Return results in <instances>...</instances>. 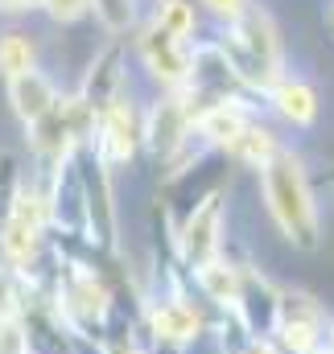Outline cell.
Returning <instances> with one entry per match:
<instances>
[{
    "label": "cell",
    "instance_id": "5bb4252c",
    "mask_svg": "<svg viewBox=\"0 0 334 354\" xmlns=\"http://www.w3.org/2000/svg\"><path fill=\"white\" fill-rule=\"evenodd\" d=\"M190 280L198 284V292H202L215 309H223V313L236 322V309H240V268L231 264L227 256H219V260L202 264L198 272H190Z\"/></svg>",
    "mask_w": 334,
    "mask_h": 354
},
{
    "label": "cell",
    "instance_id": "9c48e42d",
    "mask_svg": "<svg viewBox=\"0 0 334 354\" xmlns=\"http://www.w3.org/2000/svg\"><path fill=\"white\" fill-rule=\"evenodd\" d=\"M120 91H128V75H124V37H107V46L91 58V71L83 75V83L75 87V95L83 99L87 107H91V115L99 120L103 107H107Z\"/></svg>",
    "mask_w": 334,
    "mask_h": 354
},
{
    "label": "cell",
    "instance_id": "4fadbf2b",
    "mask_svg": "<svg viewBox=\"0 0 334 354\" xmlns=\"http://www.w3.org/2000/svg\"><path fill=\"white\" fill-rule=\"evenodd\" d=\"M42 248H46V231L0 214V264L8 268V272H29V268H37Z\"/></svg>",
    "mask_w": 334,
    "mask_h": 354
},
{
    "label": "cell",
    "instance_id": "2e32d148",
    "mask_svg": "<svg viewBox=\"0 0 334 354\" xmlns=\"http://www.w3.org/2000/svg\"><path fill=\"white\" fill-rule=\"evenodd\" d=\"M276 149H281V140H276V132L268 128V124H260V120H252L248 128L236 136V145L223 153V157H231L236 165H244V169H264L272 157H276Z\"/></svg>",
    "mask_w": 334,
    "mask_h": 354
},
{
    "label": "cell",
    "instance_id": "6da1fadb",
    "mask_svg": "<svg viewBox=\"0 0 334 354\" xmlns=\"http://www.w3.org/2000/svg\"><path fill=\"white\" fill-rule=\"evenodd\" d=\"M260 198L289 248H297V252L322 248V210H318V194H314V181H310L301 153H293L285 145L276 149V157L260 169Z\"/></svg>",
    "mask_w": 334,
    "mask_h": 354
},
{
    "label": "cell",
    "instance_id": "52a82bcc",
    "mask_svg": "<svg viewBox=\"0 0 334 354\" xmlns=\"http://www.w3.org/2000/svg\"><path fill=\"white\" fill-rule=\"evenodd\" d=\"M252 120H260L252 95L236 91V95H223V99L198 107V115H194V136H198L211 153H227V149L236 145V136L248 128Z\"/></svg>",
    "mask_w": 334,
    "mask_h": 354
},
{
    "label": "cell",
    "instance_id": "d6986e66",
    "mask_svg": "<svg viewBox=\"0 0 334 354\" xmlns=\"http://www.w3.org/2000/svg\"><path fill=\"white\" fill-rule=\"evenodd\" d=\"M33 351V330H29V317L17 313V317H0V354H29Z\"/></svg>",
    "mask_w": 334,
    "mask_h": 354
},
{
    "label": "cell",
    "instance_id": "ac0fdd59",
    "mask_svg": "<svg viewBox=\"0 0 334 354\" xmlns=\"http://www.w3.org/2000/svg\"><path fill=\"white\" fill-rule=\"evenodd\" d=\"M91 12L107 37H124L137 29V0H91Z\"/></svg>",
    "mask_w": 334,
    "mask_h": 354
},
{
    "label": "cell",
    "instance_id": "e0dca14e",
    "mask_svg": "<svg viewBox=\"0 0 334 354\" xmlns=\"http://www.w3.org/2000/svg\"><path fill=\"white\" fill-rule=\"evenodd\" d=\"M149 25H157L161 33L190 46V41H198V4L194 0H157Z\"/></svg>",
    "mask_w": 334,
    "mask_h": 354
},
{
    "label": "cell",
    "instance_id": "5b68a950",
    "mask_svg": "<svg viewBox=\"0 0 334 354\" xmlns=\"http://www.w3.org/2000/svg\"><path fill=\"white\" fill-rule=\"evenodd\" d=\"M272 342L281 354H318L326 338V309L297 288H281L276 297V322H272Z\"/></svg>",
    "mask_w": 334,
    "mask_h": 354
},
{
    "label": "cell",
    "instance_id": "ba28073f",
    "mask_svg": "<svg viewBox=\"0 0 334 354\" xmlns=\"http://www.w3.org/2000/svg\"><path fill=\"white\" fill-rule=\"evenodd\" d=\"M137 54H141L149 79L161 91L186 87V79H190V46H186V41L161 33L157 25H145V29L137 33Z\"/></svg>",
    "mask_w": 334,
    "mask_h": 354
},
{
    "label": "cell",
    "instance_id": "3957f363",
    "mask_svg": "<svg viewBox=\"0 0 334 354\" xmlns=\"http://www.w3.org/2000/svg\"><path fill=\"white\" fill-rule=\"evenodd\" d=\"M198 103L186 87L161 91L145 111H141V149H149L157 161H169L194 132Z\"/></svg>",
    "mask_w": 334,
    "mask_h": 354
},
{
    "label": "cell",
    "instance_id": "7c38bea8",
    "mask_svg": "<svg viewBox=\"0 0 334 354\" xmlns=\"http://www.w3.org/2000/svg\"><path fill=\"white\" fill-rule=\"evenodd\" d=\"M264 99H268V107H272L289 128H314V124H318V111H322L318 87H314L310 79H301V75H285Z\"/></svg>",
    "mask_w": 334,
    "mask_h": 354
},
{
    "label": "cell",
    "instance_id": "484cf974",
    "mask_svg": "<svg viewBox=\"0 0 334 354\" xmlns=\"http://www.w3.org/2000/svg\"><path fill=\"white\" fill-rule=\"evenodd\" d=\"M331 29H334V0H331Z\"/></svg>",
    "mask_w": 334,
    "mask_h": 354
},
{
    "label": "cell",
    "instance_id": "7a4b0ae2",
    "mask_svg": "<svg viewBox=\"0 0 334 354\" xmlns=\"http://www.w3.org/2000/svg\"><path fill=\"white\" fill-rule=\"evenodd\" d=\"M215 46L223 50L231 75L244 95H268L289 71H285V41L281 29L272 21L268 8L252 4L248 12L231 25H223V33L215 37Z\"/></svg>",
    "mask_w": 334,
    "mask_h": 354
},
{
    "label": "cell",
    "instance_id": "ffe728a7",
    "mask_svg": "<svg viewBox=\"0 0 334 354\" xmlns=\"http://www.w3.org/2000/svg\"><path fill=\"white\" fill-rule=\"evenodd\" d=\"M37 12H46L54 25H79L91 17V0H37Z\"/></svg>",
    "mask_w": 334,
    "mask_h": 354
},
{
    "label": "cell",
    "instance_id": "30bf717a",
    "mask_svg": "<svg viewBox=\"0 0 334 354\" xmlns=\"http://www.w3.org/2000/svg\"><path fill=\"white\" fill-rule=\"evenodd\" d=\"M145 326L161 351H182L198 342L202 334V313L190 305V297H161L145 309Z\"/></svg>",
    "mask_w": 334,
    "mask_h": 354
},
{
    "label": "cell",
    "instance_id": "9a60e30c",
    "mask_svg": "<svg viewBox=\"0 0 334 354\" xmlns=\"http://www.w3.org/2000/svg\"><path fill=\"white\" fill-rule=\"evenodd\" d=\"M42 66V46L29 29L21 25H8L0 29V79H17V75H29Z\"/></svg>",
    "mask_w": 334,
    "mask_h": 354
},
{
    "label": "cell",
    "instance_id": "44dd1931",
    "mask_svg": "<svg viewBox=\"0 0 334 354\" xmlns=\"http://www.w3.org/2000/svg\"><path fill=\"white\" fill-rule=\"evenodd\" d=\"M17 313H25V301H21L17 276L0 264V317H17Z\"/></svg>",
    "mask_w": 334,
    "mask_h": 354
},
{
    "label": "cell",
    "instance_id": "8fae6325",
    "mask_svg": "<svg viewBox=\"0 0 334 354\" xmlns=\"http://www.w3.org/2000/svg\"><path fill=\"white\" fill-rule=\"evenodd\" d=\"M58 99H62L58 79H54V75H46L42 66H37V71H29V75L8 79V107H12V115H17L25 128H29V124H37L42 115H50V111L58 107Z\"/></svg>",
    "mask_w": 334,
    "mask_h": 354
},
{
    "label": "cell",
    "instance_id": "7402d4cb",
    "mask_svg": "<svg viewBox=\"0 0 334 354\" xmlns=\"http://www.w3.org/2000/svg\"><path fill=\"white\" fill-rule=\"evenodd\" d=\"M198 8H206L219 25H231V21H240L252 8V0H198Z\"/></svg>",
    "mask_w": 334,
    "mask_h": 354
},
{
    "label": "cell",
    "instance_id": "8992f818",
    "mask_svg": "<svg viewBox=\"0 0 334 354\" xmlns=\"http://www.w3.org/2000/svg\"><path fill=\"white\" fill-rule=\"evenodd\" d=\"M91 153L116 174L124 165H132V157L141 153V107L120 91L103 115L95 120V136H91Z\"/></svg>",
    "mask_w": 334,
    "mask_h": 354
},
{
    "label": "cell",
    "instance_id": "cb8c5ba5",
    "mask_svg": "<svg viewBox=\"0 0 334 354\" xmlns=\"http://www.w3.org/2000/svg\"><path fill=\"white\" fill-rule=\"evenodd\" d=\"M33 8H37V0H0V12L4 17H25Z\"/></svg>",
    "mask_w": 334,
    "mask_h": 354
},
{
    "label": "cell",
    "instance_id": "277c9868",
    "mask_svg": "<svg viewBox=\"0 0 334 354\" xmlns=\"http://www.w3.org/2000/svg\"><path fill=\"white\" fill-rule=\"evenodd\" d=\"M223 198H227V189L215 185L186 210V218L173 235V252L186 264V272H198L202 264L223 256Z\"/></svg>",
    "mask_w": 334,
    "mask_h": 354
},
{
    "label": "cell",
    "instance_id": "d4e9b609",
    "mask_svg": "<svg viewBox=\"0 0 334 354\" xmlns=\"http://www.w3.org/2000/svg\"><path fill=\"white\" fill-rule=\"evenodd\" d=\"M322 351L334 354V326H326V338H322Z\"/></svg>",
    "mask_w": 334,
    "mask_h": 354
},
{
    "label": "cell",
    "instance_id": "603a6c76",
    "mask_svg": "<svg viewBox=\"0 0 334 354\" xmlns=\"http://www.w3.org/2000/svg\"><path fill=\"white\" fill-rule=\"evenodd\" d=\"M236 354H281V346L272 338H244V346Z\"/></svg>",
    "mask_w": 334,
    "mask_h": 354
}]
</instances>
